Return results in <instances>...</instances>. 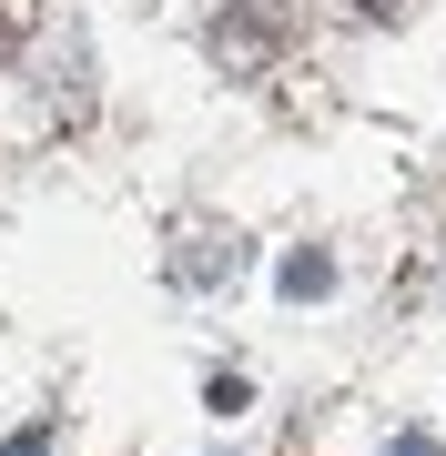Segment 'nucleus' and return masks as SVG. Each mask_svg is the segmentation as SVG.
I'll return each instance as SVG.
<instances>
[{
    "instance_id": "1",
    "label": "nucleus",
    "mask_w": 446,
    "mask_h": 456,
    "mask_svg": "<svg viewBox=\"0 0 446 456\" xmlns=\"http://www.w3.org/2000/svg\"><path fill=\"white\" fill-rule=\"evenodd\" d=\"M0 61H11V20H0Z\"/></svg>"
},
{
    "instance_id": "2",
    "label": "nucleus",
    "mask_w": 446,
    "mask_h": 456,
    "mask_svg": "<svg viewBox=\"0 0 446 456\" xmlns=\"http://www.w3.org/2000/svg\"><path fill=\"white\" fill-rule=\"evenodd\" d=\"M376 11H396V0H376Z\"/></svg>"
}]
</instances>
